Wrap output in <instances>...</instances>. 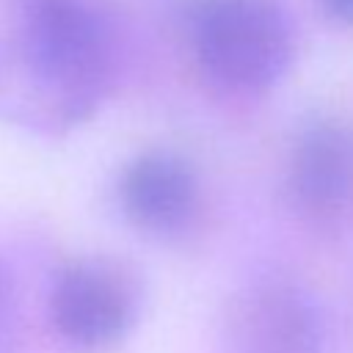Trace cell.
<instances>
[{"instance_id": "1", "label": "cell", "mask_w": 353, "mask_h": 353, "mask_svg": "<svg viewBox=\"0 0 353 353\" xmlns=\"http://www.w3.org/2000/svg\"><path fill=\"white\" fill-rule=\"evenodd\" d=\"M110 33L88 0H19L11 99L47 127L94 116L110 83Z\"/></svg>"}, {"instance_id": "2", "label": "cell", "mask_w": 353, "mask_h": 353, "mask_svg": "<svg viewBox=\"0 0 353 353\" xmlns=\"http://www.w3.org/2000/svg\"><path fill=\"white\" fill-rule=\"evenodd\" d=\"M190 50L201 72L234 94L276 85L295 58V25L279 0H201L190 11Z\"/></svg>"}, {"instance_id": "3", "label": "cell", "mask_w": 353, "mask_h": 353, "mask_svg": "<svg viewBox=\"0 0 353 353\" xmlns=\"http://www.w3.org/2000/svg\"><path fill=\"white\" fill-rule=\"evenodd\" d=\"M50 317L69 345L105 350L130 334L138 317V292L130 276L110 262H74L52 287Z\"/></svg>"}, {"instance_id": "4", "label": "cell", "mask_w": 353, "mask_h": 353, "mask_svg": "<svg viewBox=\"0 0 353 353\" xmlns=\"http://www.w3.org/2000/svg\"><path fill=\"white\" fill-rule=\"evenodd\" d=\"M290 193L309 223L334 229L353 210V132L334 121H309L290 152Z\"/></svg>"}, {"instance_id": "5", "label": "cell", "mask_w": 353, "mask_h": 353, "mask_svg": "<svg viewBox=\"0 0 353 353\" xmlns=\"http://www.w3.org/2000/svg\"><path fill=\"white\" fill-rule=\"evenodd\" d=\"M240 353H325V325L314 298L292 281H259L234 312Z\"/></svg>"}, {"instance_id": "6", "label": "cell", "mask_w": 353, "mask_h": 353, "mask_svg": "<svg viewBox=\"0 0 353 353\" xmlns=\"http://www.w3.org/2000/svg\"><path fill=\"white\" fill-rule=\"evenodd\" d=\"M119 199L127 221L146 234H179L199 210V176L171 149L138 154L121 174Z\"/></svg>"}, {"instance_id": "7", "label": "cell", "mask_w": 353, "mask_h": 353, "mask_svg": "<svg viewBox=\"0 0 353 353\" xmlns=\"http://www.w3.org/2000/svg\"><path fill=\"white\" fill-rule=\"evenodd\" d=\"M317 3L328 14V19L353 30V0H317Z\"/></svg>"}, {"instance_id": "8", "label": "cell", "mask_w": 353, "mask_h": 353, "mask_svg": "<svg viewBox=\"0 0 353 353\" xmlns=\"http://www.w3.org/2000/svg\"><path fill=\"white\" fill-rule=\"evenodd\" d=\"M8 314V281H6V273L0 268V323L6 320Z\"/></svg>"}]
</instances>
